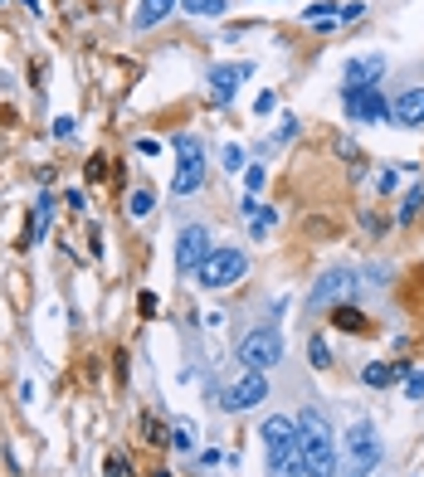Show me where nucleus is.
<instances>
[{
	"instance_id": "c85d7f7f",
	"label": "nucleus",
	"mask_w": 424,
	"mask_h": 477,
	"mask_svg": "<svg viewBox=\"0 0 424 477\" xmlns=\"http://www.w3.org/2000/svg\"><path fill=\"white\" fill-rule=\"evenodd\" d=\"M137 151H141V156H156V151H161V141H156V137H141Z\"/></svg>"
},
{
	"instance_id": "cd10ccee",
	"label": "nucleus",
	"mask_w": 424,
	"mask_h": 477,
	"mask_svg": "<svg viewBox=\"0 0 424 477\" xmlns=\"http://www.w3.org/2000/svg\"><path fill=\"white\" fill-rule=\"evenodd\" d=\"M254 108H258V113H263V117H268V113H273V108H278V98H273V93H258V103H254Z\"/></svg>"
},
{
	"instance_id": "f3484780",
	"label": "nucleus",
	"mask_w": 424,
	"mask_h": 477,
	"mask_svg": "<svg viewBox=\"0 0 424 477\" xmlns=\"http://www.w3.org/2000/svg\"><path fill=\"white\" fill-rule=\"evenodd\" d=\"M151 205H156V195H151V190H132V195H127V215H132V220H141V215H151Z\"/></svg>"
},
{
	"instance_id": "20e7f679",
	"label": "nucleus",
	"mask_w": 424,
	"mask_h": 477,
	"mask_svg": "<svg viewBox=\"0 0 424 477\" xmlns=\"http://www.w3.org/2000/svg\"><path fill=\"white\" fill-rule=\"evenodd\" d=\"M244 273H249V258H244L239 249H210V258L200 263L196 278L205 282V287H215V292H220V287H234Z\"/></svg>"
},
{
	"instance_id": "ddd939ff",
	"label": "nucleus",
	"mask_w": 424,
	"mask_h": 477,
	"mask_svg": "<svg viewBox=\"0 0 424 477\" xmlns=\"http://www.w3.org/2000/svg\"><path fill=\"white\" fill-rule=\"evenodd\" d=\"M390 117H395L400 127H420V122H424V88H410V93H400L395 108H390Z\"/></svg>"
},
{
	"instance_id": "393cba45",
	"label": "nucleus",
	"mask_w": 424,
	"mask_h": 477,
	"mask_svg": "<svg viewBox=\"0 0 424 477\" xmlns=\"http://www.w3.org/2000/svg\"><path fill=\"white\" fill-rule=\"evenodd\" d=\"M332 322H337V327H361V312H356V307H337Z\"/></svg>"
},
{
	"instance_id": "a878e982",
	"label": "nucleus",
	"mask_w": 424,
	"mask_h": 477,
	"mask_svg": "<svg viewBox=\"0 0 424 477\" xmlns=\"http://www.w3.org/2000/svg\"><path fill=\"white\" fill-rule=\"evenodd\" d=\"M410 399H424V370H410V385H405Z\"/></svg>"
},
{
	"instance_id": "f8f14e48",
	"label": "nucleus",
	"mask_w": 424,
	"mask_h": 477,
	"mask_svg": "<svg viewBox=\"0 0 424 477\" xmlns=\"http://www.w3.org/2000/svg\"><path fill=\"white\" fill-rule=\"evenodd\" d=\"M351 287H356V278H351L346 268H337V273L317 278V287L308 292V307H327V302H337V297H351Z\"/></svg>"
},
{
	"instance_id": "4be33fe9",
	"label": "nucleus",
	"mask_w": 424,
	"mask_h": 477,
	"mask_svg": "<svg viewBox=\"0 0 424 477\" xmlns=\"http://www.w3.org/2000/svg\"><path fill=\"white\" fill-rule=\"evenodd\" d=\"M103 473H108V477H127V458H122V453H108Z\"/></svg>"
},
{
	"instance_id": "1a4fd4ad",
	"label": "nucleus",
	"mask_w": 424,
	"mask_h": 477,
	"mask_svg": "<svg viewBox=\"0 0 424 477\" xmlns=\"http://www.w3.org/2000/svg\"><path fill=\"white\" fill-rule=\"evenodd\" d=\"M258 438H263V453H268V458H283V453L298 448V424L293 419H268L258 429Z\"/></svg>"
},
{
	"instance_id": "f03ea898",
	"label": "nucleus",
	"mask_w": 424,
	"mask_h": 477,
	"mask_svg": "<svg viewBox=\"0 0 424 477\" xmlns=\"http://www.w3.org/2000/svg\"><path fill=\"white\" fill-rule=\"evenodd\" d=\"M380 458H385V453H380L375 429H370L366 419L351 424V429H346V468H341V473L346 477H370L375 468H380Z\"/></svg>"
},
{
	"instance_id": "9b49d317",
	"label": "nucleus",
	"mask_w": 424,
	"mask_h": 477,
	"mask_svg": "<svg viewBox=\"0 0 424 477\" xmlns=\"http://www.w3.org/2000/svg\"><path fill=\"white\" fill-rule=\"evenodd\" d=\"M380 73H385V54H361V58H346L341 83H346V88H370Z\"/></svg>"
},
{
	"instance_id": "5701e85b",
	"label": "nucleus",
	"mask_w": 424,
	"mask_h": 477,
	"mask_svg": "<svg viewBox=\"0 0 424 477\" xmlns=\"http://www.w3.org/2000/svg\"><path fill=\"white\" fill-rule=\"evenodd\" d=\"M312 365H317V370H327V365H332V351H327V341H312Z\"/></svg>"
},
{
	"instance_id": "0eeeda50",
	"label": "nucleus",
	"mask_w": 424,
	"mask_h": 477,
	"mask_svg": "<svg viewBox=\"0 0 424 477\" xmlns=\"http://www.w3.org/2000/svg\"><path fill=\"white\" fill-rule=\"evenodd\" d=\"M210 258V234L200 225H191V229H181V244H176V268L181 273H200V263Z\"/></svg>"
},
{
	"instance_id": "9d476101",
	"label": "nucleus",
	"mask_w": 424,
	"mask_h": 477,
	"mask_svg": "<svg viewBox=\"0 0 424 477\" xmlns=\"http://www.w3.org/2000/svg\"><path fill=\"white\" fill-rule=\"evenodd\" d=\"M249 73H254L249 63H220V68H210V93H215V103H234V93H239V83H244Z\"/></svg>"
},
{
	"instance_id": "c756f323",
	"label": "nucleus",
	"mask_w": 424,
	"mask_h": 477,
	"mask_svg": "<svg viewBox=\"0 0 424 477\" xmlns=\"http://www.w3.org/2000/svg\"><path fill=\"white\" fill-rule=\"evenodd\" d=\"M375 185H380V190L390 195V190H395V170H380V175H375Z\"/></svg>"
},
{
	"instance_id": "412c9836",
	"label": "nucleus",
	"mask_w": 424,
	"mask_h": 477,
	"mask_svg": "<svg viewBox=\"0 0 424 477\" xmlns=\"http://www.w3.org/2000/svg\"><path fill=\"white\" fill-rule=\"evenodd\" d=\"M249 220H254V239H268V229H273L278 215H273V210H258V215H249Z\"/></svg>"
},
{
	"instance_id": "f257e3e1",
	"label": "nucleus",
	"mask_w": 424,
	"mask_h": 477,
	"mask_svg": "<svg viewBox=\"0 0 424 477\" xmlns=\"http://www.w3.org/2000/svg\"><path fill=\"white\" fill-rule=\"evenodd\" d=\"M298 448H303V463H308V477H337L341 463H337V438L327 419L317 409H303L298 414Z\"/></svg>"
},
{
	"instance_id": "2f4dec72",
	"label": "nucleus",
	"mask_w": 424,
	"mask_h": 477,
	"mask_svg": "<svg viewBox=\"0 0 424 477\" xmlns=\"http://www.w3.org/2000/svg\"><path fill=\"white\" fill-rule=\"evenodd\" d=\"M156 477H171V473H156Z\"/></svg>"
},
{
	"instance_id": "dca6fc26",
	"label": "nucleus",
	"mask_w": 424,
	"mask_h": 477,
	"mask_svg": "<svg viewBox=\"0 0 424 477\" xmlns=\"http://www.w3.org/2000/svg\"><path fill=\"white\" fill-rule=\"evenodd\" d=\"M273 477H303L308 473V463H303V448H293V453H283V458H273V468H268Z\"/></svg>"
},
{
	"instance_id": "4468645a",
	"label": "nucleus",
	"mask_w": 424,
	"mask_h": 477,
	"mask_svg": "<svg viewBox=\"0 0 424 477\" xmlns=\"http://www.w3.org/2000/svg\"><path fill=\"white\" fill-rule=\"evenodd\" d=\"M303 25L308 29H337V25H346V20H341V5L322 0V5H308V10H303Z\"/></svg>"
},
{
	"instance_id": "39448f33",
	"label": "nucleus",
	"mask_w": 424,
	"mask_h": 477,
	"mask_svg": "<svg viewBox=\"0 0 424 477\" xmlns=\"http://www.w3.org/2000/svg\"><path fill=\"white\" fill-rule=\"evenodd\" d=\"M278 356H283V337L273 327H258V332H249V337L239 341V361L249 365V370H268Z\"/></svg>"
},
{
	"instance_id": "a211bd4d",
	"label": "nucleus",
	"mask_w": 424,
	"mask_h": 477,
	"mask_svg": "<svg viewBox=\"0 0 424 477\" xmlns=\"http://www.w3.org/2000/svg\"><path fill=\"white\" fill-rule=\"evenodd\" d=\"M229 0H181V10H191V15H225Z\"/></svg>"
},
{
	"instance_id": "7ed1b4c3",
	"label": "nucleus",
	"mask_w": 424,
	"mask_h": 477,
	"mask_svg": "<svg viewBox=\"0 0 424 477\" xmlns=\"http://www.w3.org/2000/svg\"><path fill=\"white\" fill-rule=\"evenodd\" d=\"M176 180H171V190L186 200V195H196L200 190V180H205V151H200V141L191 137V132H181L176 137Z\"/></svg>"
},
{
	"instance_id": "b1692460",
	"label": "nucleus",
	"mask_w": 424,
	"mask_h": 477,
	"mask_svg": "<svg viewBox=\"0 0 424 477\" xmlns=\"http://www.w3.org/2000/svg\"><path fill=\"white\" fill-rule=\"evenodd\" d=\"M361 15H366V0H346V5H341V20H346V25L361 20Z\"/></svg>"
},
{
	"instance_id": "423d86ee",
	"label": "nucleus",
	"mask_w": 424,
	"mask_h": 477,
	"mask_svg": "<svg viewBox=\"0 0 424 477\" xmlns=\"http://www.w3.org/2000/svg\"><path fill=\"white\" fill-rule=\"evenodd\" d=\"M341 103H346V117H356V122H385V117H390V103H385V93L375 83L370 88H346Z\"/></svg>"
},
{
	"instance_id": "6e6552de",
	"label": "nucleus",
	"mask_w": 424,
	"mask_h": 477,
	"mask_svg": "<svg viewBox=\"0 0 424 477\" xmlns=\"http://www.w3.org/2000/svg\"><path fill=\"white\" fill-rule=\"evenodd\" d=\"M263 394H268V380H263V370H249L244 380H234V385H229V390L220 394V404L239 414V409H254Z\"/></svg>"
},
{
	"instance_id": "aec40b11",
	"label": "nucleus",
	"mask_w": 424,
	"mask_h": 477,
	"mask_svg": "<svg viewBox=\"0 0 424 477\" xmlns=\"http://www.w3.org/2000/svg\"><path fill=\"white\" fill-rule=\"evenodd\" d=\"M420 205H424V185L405 195V205H400V220H415V215H420Z\"/></svg>"
},
{
	"instance_id": "bb28decb",
	"label": "nucleus",
	"mask_w": 424,
	"mask_h": 477,
	"mask_svg": "<svg viewBox=\"0 0 424 477\" xmlns=\"http://www.w3.org/2000/svg\"><path fill=\"white\" fill-rule=\"evenodd\" d=\"M244 166V151L239 146H225V170H239Z\"/></svg>"
},
{
	"instance_id": "6ab92c4d",
	"label": "nucleus",
	"mask_w": 424,
	"mask_h": 477,
	"mask_svg": "<svg viewBox=\"0 0 424 477\" xmlns=\"http://www.w3.org/2000/svg\"><path fill=\"white\" fill-rule=\"evenodd\" d=\"M171 443H176L181 453H191L196 448V429H191V424H176V429H171Z\"/></svg>"
},
{
	"instance_id": "2eb2a0df",
	"label": "nucleus",
	"mask_w": 424,
	"mask_h": 477,
	"mask_svg": "<svg viewBox=\"0 0 424 477\" xmlns=\"http://www.w3.org/2000/svg\"><path fill=\"white\" fill-rule=\"evenodd\" d=\"M171 5H176V0H141V10H137V29L161 25V20L171 15Z\"/></svg>"
},
{
	"instance_id": "7c9ffc66",
	"label": "nucleus",
	"mask_w": 424,
	"mask_h": 477,
	"mask_svg": "<svg viewBox=\"0 0 424 477\" xmlns=\"http://www.w3.org/2000/svg\"><path fill=\"white\" fill-rule=\"evenodd\" d=\"M244 180H249V190H258V185H263V166H249L244 170Z\"/></svg>"
}]
</instances>
